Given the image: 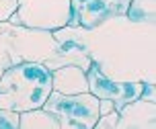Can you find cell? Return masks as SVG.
Listing matches in <instances>:
<instances>
[{
  "mask_svg": "<svg viewBox=\"0 0 156 129\" xmlns=\"http://www.w3.org/2000/svg\"><path fill=\"white\" fill-rule=\"evenodd\" d=\"M19 129H60V123L45 109H31L19 113Z\"/></svg>",
  "mask_w": 156,
  "mask_h": 129,
  "instance_id": "cell-10",
  "label": "cell"
},
{
  "mask_svg": "<svg viewBox=\"0 0 156 129\" xmlns=\"http://www.w3.org/2000/svg\"><path fill=\"white\" fill-rule=\"evenodd\" d=\"M0 129H19V113L0 109Z\"/></svg>",
  "mask_w": 156,
  "mask_h": 129,
  "instance_id": "cell-12",
  "label": "cell"
},
{
  "mask_svg": "<svg viewBox=\"0 0 156 129\" xmlns=\"http://www.w3.org/2000/svg\"><path fill=\"white\" fill-rule=\"evenodd\" d=\"M51 92V70L37 61L12 64L0 76V109L31 111L43 106Z\"/></svg>",
  "mask_w": 156,
  "mask_h": 129,
  "instance_id": "cell-2",
  "label": "cell"
},
{
  "mask_svg": "<svg viewBox=\"0 0 156 129\" xmlns=\"http://www.w3.org/2000/svg\"><path fill=\"white\" fill-rule=\"evenodd\" d=\"M51 33L58 41L78 45L90 64L113 80L156 82V21L136 23L115 15L90 29L66 25Z\"/></svg>",
  "mask_w": 156,
  "mask_h": 129,
  "instance_id": "cell-1",
  "label": "cell"
},
{
  "mask_svg": "<svg viewBox=\"0 0 156 129\" xmlns=\"http://www.w3.org/2000/svg\"><path fill=\"white\" fill-rule=\"evenodd\" d=\"M86 80H88V92H93L97 99L113 100L115 109L140 99L142 88H144V82H121V80L105 76L94 64H90L86 70Z\"/></svg>",
  "mask_w": 156,
  "mask_h": 129,
  "instance_id": "cell-6",
  "label": "cell"
},
{
  "mask_svg": "<svg viewBox=\"0 0 156 129\" xmlns=\"http://www.w3.org/2000/svg\"><path fill=\"white\" fill-rule=\"evenodd\" d=\"M117 109L111 111V113H105V115H99V119L94 123L93 129H115L117 127Z\"/></svg>",
  "mask_w": 156,
  "mask_h": 129,
  "instance_id": "cell-13",
  "label": "cell"
},
{
  "mask_svg": "<svg viewBox=\"0 0 156 129\" xmlns=\"http://www.w3.org/2000/svg\"><path fill=\"white\" fill-rule=\"evenodd\" d=\"M12 66V61H10V58H8V51L4 49V45L0 43V76L4 74V70L10 68Z\"/></svg>",
  "mask_w": 156,
  "mask_h": 129,
  "instance_id": "cell-15",
  "label": "cell"
},
{
  "mask_svg": "<svg viewBox=\"0 0 156 129\" xmlns=\"http://www.w3.org/2000/svg\"><path fill=\"white\" fill-rule=\"evenodd\" d=\"M41 109L58 119L60 129H93L99 119V99L93 92L62 94L51 90Z\"/></svg>",
  "mask_w": 156,
  "mask_h": 129,
  "instance_id": "cell-4",
  "label": "cell"
},
{
  "mask_svg": "<svg viewBox=\"0 0 156 129\" xmlns=\"http://www.w3.org/2000/svg\"><path fill=\"white\" fill-rule=\"evenodd\" d=\"M125 16L136 23H154L156 21V0H129Z\"/></svg>",
  "mask_w": 156,
  "mask_h": 129,
  "instance_id": "cell-11",
  "label": "cell"
},
{
  "mask_svg": "<svg viewBox=\"0 0 156 129\" xmlns=\"http://www.w3.org/2000/svg\"><path fill=\"white\" fill-rule=\"evenodd\" d=\"M129 0H70V27L90 29L115 15H125Z\"/></svg>",
  "mask_w": 156,
  "mask_h": 129,
  "instance_id": "cell-7",
  "label": "cell"
},
{
  "mask_svg": "<svg viewBox=\"0 0 156 129\" xmlns=\"http://www.w3.org/2000/svg\"><path fill=\"white\" fill-rule=\"evenodd\" d=\"M8 23L55 31L70 23V0H16Z\"/></svg>",
  "mask_w": 156,
  "mask_h": 129,
  "instance_id": "cell-5",
  "label": "cell"
},
{
  "mask_svg": "<svg viewBox=\"0 0 156 129\" xmlns=\"http://www.w3.org/2000/svg\"><path fill=\"white\" fill-rule=\"evenodd\" d=\"M0 43L8 51V58L12 64L37 61L49 70L55 68V61L62 51L51 31L12 25L8 21L0 23Z\"/></svg>",
  "mask_w": 156,
  "mask_h": 129,
  "instance_id": "cell-3",
  "label": "cell"
},
{
  "mask_svg": "<svg viewBox=\"0 0 156 129\" xmlns=\"http://www.w3.org/2000/svg\"><path fill=\"white\" fill-rule=\"evenodd\" d=\"M115 129H156V100L136 99L117 109Z\"/></svg>",
  "mask_w": 156,
  "mask_h": 129,
  "instance_id": "cell-8",
  "label": "cell"
},
{
  "mask_svg": "<svg viewBox=\"0 0 156 129\" xmlns=\"http://www.w3.org/2000/svg\"><path fill=\"white\" fill-rule=\"evenodd\" d=\"M15 10H16V0H0V23L8 21Z\"/></svg>",
  "mask_w": 156,
  "mask_h": 129,
  "instance_id": "cell-14",
  "label": "cell"
},
{
  "mask_svg": "<svg viewBox=\"0 0 156 129\" xmlns=\"http://www.w3.org/2000/svg\"><path fill=\"white\" fill-rule=\"evenodd\" d=\"M51 90L62 92V94H78V92H88V80H86V70L78 66H60L51 70Z\"/></svg>",
  "mask_w": 156,
  "mask_h": 129,
  "instance_id": "cell-9",
  "label": "cell"
}]
</instances>
